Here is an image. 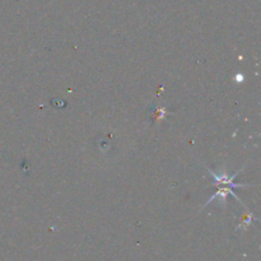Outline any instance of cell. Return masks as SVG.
Returning <instances> with one entry per match:
<instances>
[{
	"label": "cell",
	"instance_id": "cell-1",
	"mask_svg": "<svg viewBox=\"0 0 261 261\" xmlns=\"http://www.w3.org/2000/svg\"><path fill=\"white\" fill-rule=\"evenodd\" d=\"M241 171L242 170L237 171V172L234 173V175H232V176H229L227 172L216 173L213 170H211V168L208 170V172L211 173L212 176H213L214 185H217V186H231L232 189H234V188H250V186H252V185H250V184H236V182H234V178L237 177V175H239Z\"/></svg>",
	"mask_w": 261,
	"mask_h": 261
},
{
	"label": "cell",
	"instance_id": "cell-2",
	"mask_svg": "<svg viewBox=\"0 0 261 261\" xmlns=\"http://www.w3.org/2000/svg\"><path fill=\"white\" fill-rule=\"evenodd\" d=\"M228 195H233L234 198H236V200L239 201V203L241 204V205H244V203H242V200L239 198V196L236 195V194H234L233 189H232L231 186H218V190L216 191V194H214L213 196H211V198H209V200L206 201L205 204H204V206L209 205V204L213 203V201L216 200V199H219V198H221L222 200H223V206H224V205H226L227 196H228Z\"/></svg>",
	"mask_w": 261,
	"mask_h": 261
}]
</instances>
